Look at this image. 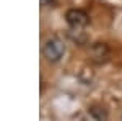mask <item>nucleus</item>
<instances>
[{"label": "nucleus", "mask_w": 122, "mask_h": 121, "mask_svg": "<svg viewBox=\"0 0 122 121\" xmlns=\"http://www.w3.org/2000/svg\"><path fill=\"white\" fill-rule=\"evenodd\" d=\"M65 18H67V23L72 28H83L90 21V17L86 15V12H83L80 8H70L67 12Z\"/></svg>", "instance_id": "2"}, {"label": "nucleus", "mask_w": 122, "mask_h": 121, "mask_svg": "<svg viewBox=\"0 0 122 121\" xmlns=\"http://www.w3.org/2000/svg\"><path fill=\"white\" fill-rule=\"evenodd\" d=\"M42 52H44V57L49 62H57V61H60V57L64 56V52H65V44L59 38H51L44 44Z\"/></svg>", "instance_id": "1"}, {"label": "nucleus", "mask_w": 122, "mask_h": 121, "mask_svg": "<svg viewBox=\"0 0 122 121\" xmlns=\"http://www.w3.org/2000/svg\"><path fill=\"white\" fill-rule=\"evenodd\" d=\"M41 3H42V5H54L56 0H41Z\"/></svg>", "instance_id": "3"}]
</instances>
